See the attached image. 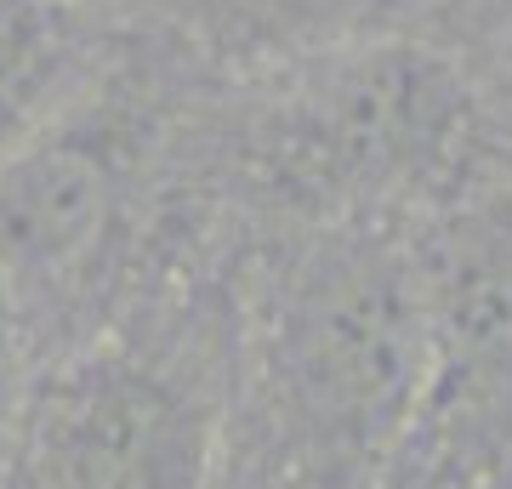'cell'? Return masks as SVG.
Instances as JSON below:
<instances>
[{
  "instance_id": "cell-6",
  "label": "cell",
  "mask_w": 512,
  "mask_h": 489,
  "mask_svg": "<svg viewBox=\"0 0 512 489\" xmlns=\"http://www.w3.org/2000/svg\"><path fill=\"white\" fill-rule=\"evenodd\" d=\"M382 0H188L200 40L228 63H302L348 46Z\"/></svg>"
},
{
  "instance_id": "cell-5",
  "label": "cell",
  "mask_w": 512,
  "mask_h": 489,
  "mask_svg": "<svg viewBox=\"0 0 512 489\" xmlns=\"http://www.w3.org/2000/svg\"><path fill=\"white\" fill-rule=\"evenodd\" d=\"M80 0H0V165L52 131L92 74Z\"/></svg>"
},
{
  "instance_id": "cell-8",
  "label": "cell",
  "mask_w": 512,
  "mask_h": 489,
  "mask_svg": "<svg viewBox=\"0 0 512 489\" xmlns=\"http://www.w3.org/2000/svg\"><path fill=\"white\" fill-rule=\"evenodd\" d=\"M80 6H92V0H80Z\"/></svg>"
},
{
  "instance_id": "cell-4",
  "label": "cell",
  "mask_w": 512,
  "mask_h": 489,
  "mask_svg": "<svg viewBox=\"0 0 512 489\" xmlns=\"http://www.w3.org/2000/svg\"><path fill=\"white\" fill-rule=\"evenodd\" d=\"M126 154L109 126L63 114L0 165V296L23 308L80 285L120 228Z\"/></svg>"
},
{
  "instance_id": "cell-7",
  "label": "cell",
  "mask_w": 512,
  "mask_h": 489,
  "mask_svg": "<svg viewBox=\"0 0 512 489\" xmlns=\"http://www.w3.org/2000/svg\"><path fill=\"white\" fill-rule=\"evenodd\" d=\"M18 313H12V302L0 296V433L12 438V421H18Z\"/></svg>"
},
{
  "instance_id": "cell-1",
  "label": "cell",
  "mask_w": 512,
  "mask_h": 489,
  "mask_svg": "<svg viewBox=\"0 0 512 489\" xmlns=\"http://www.w3.org/2000/svg\"><path fill=\"white\" fill-rule=\"evenodd\" d=\"M433 370L427 268L382 234L325 245L291 273L268 381L291 438L325 467H376L421 427Z\"/></svg>"
},
{
  "instance_id": "cell-2",
  "label": "cell",
  "mask_w": 512,
  "mask_h": 489,
  "mask_svg": "<svg viewBox=\"0 0 512 489\" xmlns=\"http://www.w3.org/2000/svg\"><path fill=\"white\" fill-rule=\"evenodd\" d=\"M467 86L416 40H348L302 57L256 131L279 194L319 217H359L439 182L467 143Z\"/></svg>"
},
{
  "instance_id": "cell-3",
  "label": "cell",
  "mask_w": 512,
  "mask_h": 489,
  "mask_svg": "<svg viewBox=\"0 0 512 489\" xmlns=\"http://www.w3.org/2000/svg\"><path fill=\"white\" fill-rule=\"evenodd\" d=\"M12 489H211L217 404L126 342L57 364L12 421Z\"/></svg>"
}]
</instances>
